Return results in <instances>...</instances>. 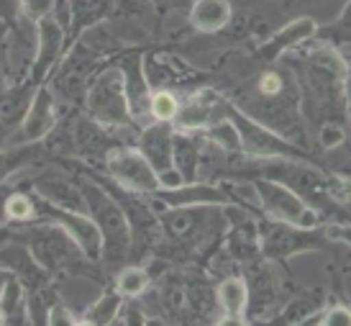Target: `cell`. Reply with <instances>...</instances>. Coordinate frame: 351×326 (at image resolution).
I'll list each match as a JSON object with an SVG mask.
<instances>
[{
	"instance_id": "ac0fdd59",
	"label": "cell",
	"mask_w": 351,
	"mask_h": 326,
	"mask_svg": "<svg viewBox=\"0 0 351 326\" xmlns=\"http://www.w3.org/2000/svg\"><path fill=\"white\" fill-rule=\"evenodd\" d=\"M34 193L36 198L47 200L57 208H67V211H85V193L82 185L69 178H59V175H47L34 183Z\"/></svg>"
},
{
	"instance_id": "1f68e13d",
	"label": "cell",
	"mask_w": 351,
	"mask_h": 326,
	"mask_svg": "<svg viewBox=\"0 0 351 326\" xmlns=\"http://www.w3.org/2000/svg\"><path fill=\"white\" fill-rule=\"evenodd\" d=\"M8 31H10V26H8V19H0V44H3V39L8 36Z\"/></svg>"
},
{
	"instance_id": "f1b7e54d",
	"label": "cell",
	"mask_w": 351,
	"mask_h": 326,
	"mask_svg": "<svg viewBox=\"0 0 351 326\" xmlns=\"http://www.w3.org/2000/svg\"><path fill=\"white\" fill-rule=\"evenodd\" d=\"M346 141V129L341 121H323L318 129V144L323 149H336Z\"/></svg>"
},
{
	"instance_id": "3957f363",
	"label": "cell",
	"mask_w": 351,
	"mask_h": 326,
	"mask_svg": "<svg viewBox=\"0 0 351 326\" xmlns=\"http://www.w3.org/2000/svg\"><path fill=\"white\" fill-rule=\"evenodd\" d=\"M226 119L234 124L236 134H239V147L241 154L252 159H308L313 157L302 147L293 144L290 139H285L282 134H277L274 129L264 126L262 121H256L249 116L246 110L226 100Z\"/></svg>"
},
{
	"instance_id": "d4e9b609",
	"label": "cell",
	"mask_w": 351,
	"mask_h": 326,
	"mask_svg": "<svg viewBox=\"0 0 351 326\" xmlns=\"http://www.w3.org/2000/svg\"><path fill=\"white\" fill-rule=\"evenodd\" d=\"M205 139H208V144H210V147L221 149V152H226V154H241V147H239V134H236L234 124L226 119V116L205 129Z\"/></svg>"
},
{
	"instance_id": "4316f807",
	"label": "cell",
	"mask_w": 351,
	"mask_h": 326,
	"mask_svg": "<svg viewBox=\"0 0 351 326\" xmlns=\"http://www.w3.org/2000/svg\"><path fill=\"white\" fill-rule=\"evenodd\" d=\"M5 218L13 224H26L31 218H36V200L29 193L13 190L5 198Z\"/></svg>"
},
{
	"instance_id": "6da1fadb",
	"label": "cell",
	"mask_w": 351,
	"mask_h": 326,
	"mask_svg": "<svg viewBox=\"0 0 351 326\" xmlns=\"http://www.w3.org/2000/svg\"><path fill=\"white\" fill-rule=\"evenodd\" d=\"M82 193H85V211L95 221V226L103 239V257L108 265H121L131 255V226L123 206L118 198L100 185L98 180H82Z\"/></svg>"
},
{
	"instance_id": "7c38bea8",
	"label": "cell",
	"mask_w": 351,
	"mask_h": 326,
	"mask_svg": "<svg viewBox=\"0 0 351 326\" xmlns=\"http://www.w3.org/2000/svg\"><path fill=\"white\" fill-rule=\"evenodd\" d=\"M118 69L123 75V90H126V103H128V113L136 126H147L152 124V116H149V103H152V85L147 80V72H144V60L138 54H128L118 62Z\"/></svg>"
},
{
	"instance_id": "f546056e",
	"label": "cell",
	"mask_w": 351,
	"mask_h": 326,
	"mask_svg": "<svg viewBox=\"0 0 351 326\" xmlns=\"http://www.w3.org/2000/svg\"><path fill=\"white\" fill-rule=\"evenodd\" d=\"M54 3H57V0H19V8H21V16H23V19L39 23L41 19L51 16Z\"/></svg>"
},
{
	"instance_id": "52a82bcc",
	"label": "cell",
	"mask_w": 351,
	"mask_h": 326,
	"mask_svg": "<svg viewBox=\"0 0 351 326\" xmlns=\"http://www.w3.org/2000/svg\"><path fill=\"white\" fill-rule=\"evenodd\" d=\"M256 234H259V249L264 252V257L272 259L295 257L308 249H321L328 242L326 234H321L318 229L290 226V224L272 221V218H264L256 226Z\"/></svg>"
},
{
	"instance_id": "484cf974",
	"label": "cell",
	"mask_w": 351,
	"mask_h": 326,
	"mask_svg": "<svg viewBox=\"0 0 351 326\" xmlns=\"http://www.w3.org/2000/svg\"><path fill=\"white\" fill-rule=\"evenodd\" d=\"M177 108H180V98L169 88H156L152 93V103H149V116H152V121L172 124L177 116Z\"/></svg>"
},
{
	"instance_id": "7a4b0ae2",
	"label": "cell",
	"mask_w": 351,
	"mask_h": 326,
	"mask_svg": "<svg viewBox=\"0 0 351 326\" xmlns=\"http://www.w3.org/2000/svg\"><path fill=\"white\" fill-rule=\"evenodd\" d=\"M85 116L108 129L121 144V134L128 129H141L134 124L131 113H128L126 90H123V75L118 65L106 69H98L95 78L90 80L88 90H85Z\"/></svg>"
},
{
	"instance_id": "cb8c5ba5",
	"label": "cell",
	"mask_w": 351,
	"mask_h": 326,
	"mask_svg": "<svg viewBox=\"0 0 351 326\" xmlns=\"http://www.w3.org/2000/svg\"><path fill=\"white\" fill-rule=\"evenodd\" d=\"M152 275L141 265H123L116 275V290L128 301H136L149 290Z\"/></svg>"
},
{
	"instance_id": "d6986e66",
	"label": "cell",
	"mask_w": 351,
	"mask_h": 326,
	"mask_svg": "<svg viewBox=\"0 0 351 326\" xmlns=\"http://www.w3.org/2000/svg\"><path fill=\"white\" fill-rule=\"evenodd\" d=\"M215 306L221 311V321L244 324L246 314H249V286H246L244 277H223L218 290H215Z\"/></svg>"
},
{
	"instance_id": "9a60e30c",
	"label": "cell",
	"mask_w": 351,
	"mask_h": 326,
	"mask_svg": "<svg viewBox=\"0 0 351 326\" xmlns=\"http://www.w3.org/2000/svg\"><path fill=\"white\" fill-rule=\"evenodd\" d=\"M36 88L39 85H34L31 80L0 88V137L5 139V141L21 126V121H23L26 110H29Z\"/></svg>"
},
{
	"instance_id": "30bf717a",
	"label": "cell",
	"mask_w": 351,
	"mask_h": 326,
	"mask_svg": "<svg viewBox=\"0 0 351 326\" xmlns=\"http://www.w3.org/2000/svg\"><path fill=\"white\" fill-rule=\"evenodd\" d=\"M57 95L51 93V88L39 85L31 106L26 110V116L21 121V126L8 137L10 147H26V144H36L41 139H47L51 131L57 129Z\"/></svg>"
},
{
	"instance_id": "ffe728a7",
	"label": "cell",
	"mask_w": 351,
	"mask_h": 326,
	"mask_svg": "<svg viewBox=\"0 0 351 326\" xmlns=\"http://www.w3.org/2000/svg\"><path fill=\"white\" fill-rule=\"evenodd\" d=\"M200 162H203V147L195 134L175 131L172 137V167L180 172L185 183H193L200 175Z\"/></svg>"
},
{
	"instance_id": "8fae6325",
	"label": "cell",
	"mask_w": 351,
	"mask_h": 326,
	"mask_svg": "<svg viewBox=\"0 0 351 326\" xmlns=\"http://www.w3.org/2000/svg\"><path fill=\"white\" fill-rule=\"evenodd\" d=\"M223 116L226 100L221 95H215L213 90H197V93H190L187 98L180 100L172 129L197 134V131H205L215 121H221Z\"/></svg>"
},
{
	"instance_id": "ba28073f",
	"label": "cell",
	"mask_w": 351,
	"mask_h": 326,
	"mask_svg": "<svg viewBox=\"0 0 351 326\" xmlns=\"http://www.w3.org/2000/svg\"><path fill=\"white\" fill-rule=\"evenodd\" d=\"M172 137H175V129L172 124H165V121H152L144 129L138 131L134 147L147 157V162L154 167L156 178H159V185L162 188H177L182 185L185 180L180 178V172L172 167Z\"/></svg>"
},
{
	"instance_id": "5bb4252c",
	"label": "cell",
	"mask_w": 351,
	"mask_h": 326,
	"mask_svg": "<svg viewBox=\"0 0 351 326\" xmlns=\"http://www.w3.org/2000/svg\"><path fill=\"white\" fill-rule=\"evenodd\" d=\"M159 203L167 208H187V206H234L231 196L226 193L223 185L215 183H203V180H193V183H182L177 188H159L154 193Z\"/></svg>"
},
{
	"instance_id": "5b68a950",
	"label": "cell",
	"mask_w": 351,
	"mask_h": 326,
	"mask_svg": "<svg viewBox=\"0 0 351 326\" xmlns=\"http://www.w3.org/2000/svg\"><path fill=\"white\" fill-rule=\"evenodd\" d=\"M252 183L259 196V211L264 213V218L282 221V224L300 229L321 226V213L287 185L269 178H252Z\"/></svg>"
},
{
	"instance_id": "4dcf8cb0",
	"label": "cell",
	"mask_w": 351,
	"mask_h": 326,
	"mask_svg": "<svg viewBox=\"0 0 351 326\" xmlns=\"http://www.w3.org/2000/svg\"><path fill=\"white\" fill-rule=\"evenodd\" d=\"M80 316L72 314V308L67 303H62V301H51L49 306V314H47V324L49 326H72L77 324Z\"/></svg>"
},
{
	"instance_id": "7402d4cb",
	"label": "cell",
	"mask_w": 351,
	"mask_h": 326,
	"mask_svg": "<svg viewBox=\"0 0 351 326\" xmlns=\"http://www.w3.org/2000/svg\"><path fill=\"white\" fill-rule=\"evenodd\" d=\"M69 3V39L75 41L82 31L103 23L113 0H67Z\"/></svg>"
},
{
	"instance_id": "4fadbf2b",
	"label": "cell",
	"mask_w": 351,
	"mask_h": 326,
	"mask_svg": "<svg viewBox=\"0 0 351 326\" xmlns=\"http://www.w3.org/2000/svg\"><path fill=\"white\" fill-rule=\"evenodd\" d=\"M67 31L59 26L57 21L47 16L36 23V57H34V69H31V82L41 85L44 78L49 75L64 51H67Z\"/></svg>"
},
{
	"instance_id": "44dd1931",
	"label": "cell",
	"mask_w": 351,
	"mask_h": 326,
	"mask_svg": "<svg viewBox=\"0 0 351 326\" xmlns=\"http://www.w3.org/2000/svg\"><path fill=\"white\" fill-rule=\"evenodd\" d=\"M231 19H234V8L228 0H195L190 8V23L203 34L226 29Z\"/></svg>"
},
{
	"instance_id": "9c48e42d",
	"label": "cell",
	"mask_w": 351,
	"mask_h": 326,
	"mask_svg": "<svg viewBox=\"0 0 351 326\" xmlns=\"http://www.w3.org/2000/svg\"><path fill=\"white\" fill-rule=\"evenodd\" d=\"M34 200H36V216L59 224L69 237L75 239V244L82 249V255H85L90 262H98V259L103 257V239H100V231H98V226H95V221L88 216V211L57 208V206H51V203H47V200H41V198H34Z\"/></svg>"
},
{
	"instance_id": "2e32d148",
	"label": "cell",
	"mask_w": 351,
	"mask_h": 326,
	"mask_svg": "<svg viewBox=\"0 0 351 326\" xmlns=\"http://www.w3.org/2000/svg\"><path fill=\"white\" fill-rule=\"evenodd\" d=\"M315 34H318V26H315V21L313 19H295L293 23H287V26H282L277 34H272L269 41H264L262 49H259V60L277 62L290 49L313 41L315 39Z\"/></svg>"
},
{
	"instance_id": "603a6c76",
	"label": "cell",
	"mask_w": 351,
	"mask_h": 326,
	"mask_svg": "<svg viewBox=\"0 0 351 326\" xmlns=\"http://www.w3.org/2000/svg\"><path fill=\"white\" fill-rule=\"evenodd\" d=\"M121 306H123V296L118 293L116 288L106 290V293L95 296V301H90L88 306H85V311L80 314V321L93 326L116 324V318L121 316Z\"/></svg>"
},
{
	"instance_id": "83f0119b",
	"label": "cell",
	"mask_w": 351,
	"mask_h": 326,
	"mask_svg": "<svg viewBox=\"0 0 351 326\" xmlns=\"http://www.w3.org/2000/svg\"><path fill=\"white\" fill-rule=\"evenodd\" d=\"M305 324H321V326H349L351 324V311L343 303H333L326 306L318 316H308Z\"/></svg>"
},
{
	"instance_id": "e0dca14e",
	"label": "cell",
	"mask_w": 351,
	"mask_h": 326,
	"mask_svg": "<svg viewBox=\"0 0 351 326\" xmlns=\"http://www.w3.org/2000/svg\"><path fill=\"white\" fill-rule=\"evenodd\" d=\"M72 147L77 149L80 157L85 159H106V154L110 152L113 147H121L118 144V139L110 134L108 129H103L100 124H95L93 119H80L75 124V131H72Z\"/></svg>"
},
{
	"instance_id": "8992f818",
	"label": "cell",
	"mask_w": 351,
	"mask_h": 326,
	"mask_svg": "<svg viewBox=\"0 0 351 326\" xmlns=\"http://www.w3.org/2000/svg\"><path fill=\"white\" fill-rule=\"evenodd\" d=\"M103 167L108 172V180L118 188L136 193V196H154L159 185L154 167L147 162V157L136 147H113L103 159Z\"/></svg>"
},
{
	"instance_id": "d6a6232c",
	"label": "cell",
	"mask_w": 351,
	"mask_h": 326,
	"mask_svg": "<svg viewBox=\"0 0 351 326\" xmlns=\"http://www.w3.org/2000/svg\"><path fill=\"white\" fill-rule=\"evenodd\" d=\"M0 324H5V314H3V308H0Z\"/></svg>"
},
{
	"instance_id": "277c9868",
	"label": "cell",
	"mask_w": 351,
	"mask_h": 326,
	"mask_svg": "<svg viewBox=\"0 0 351 326\" xmlns=\"http://www.w3.org/2000/svg\"><path fill=\"white\" fill-rule=\"evenodd\" d=\"M26 247L47 272L69 270V267H80L90 262L82 255V249L75 244V239L59 224L47 221V218H44V224H36L26 231Z\"/></svg>"
}]
</instances>
